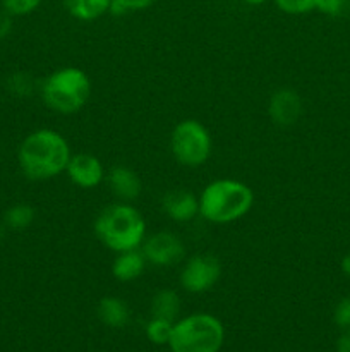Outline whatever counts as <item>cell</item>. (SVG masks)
I'll return each mask as SVG.
<instances>
[{
  "mask_svg": "<svg viewBox=\"0 0 350 352\" xmlns=\"http://www.w3.org/2000/svg\"><path fill=\"white\" fill-rule=\"evenodd\" d=\"M72 157L67 138L50 127L27 134L17 150L21 172L31 181H50L67 168Z\"/></svg>",
  "mask_w": 350,
  "mask_h": 352,
  "instance_id": "obj_1",
  "label": "cell"
},
{
  "mask_svg": "<svg viewBox=\"0 0 350 352\" xmlns=\"http://www.w3.org/2000/svg\"><path fill=\"white\" fill-rule=\"evenodd\" d=\"M93 230L106 250L122 253L139 250L148 236V223L136 206L127 201H117L98 213Z\"/></svg>",
  "mask_w": 350,
  "mask_h": 352,
  "instance_id": "obj_2",
  "label": "cell"
},
{
  "mask_svg": "<svg viewBox=\"0 0 350 352\" xmlns=\"http://www.w3.org/2000/svg\"><path fill=\"white\" fill-rule=\"evenodd\" d=\"M199 198V217L209 223L225 226L244 219L254 206V191L237 179H215L205 186Z\"/></svg>",
  "mask_w": 350,
  "mask_h": 352,
  "instance_id": "obj_3",
  "label": "cell"
},
{
  "mask_svg": "<svg viewBox=\"0 0 350 352\" xmlns=\"http://www.w3.org/2000/svg\"><path fill=\"white\" fill-rule=\"evenodd\" d=\"M40 93L48 109L62 116H72L84 109L89 102L93 82L82 69L65 65L43 79Z\"/></svg>",
  "mask_w": 350,
  "mask_h": 352,
  "instance_id": "obj_4",
  "label": "cell"
},
{
  "mask_svg": "<svg viewBox=\"0 0 350 352\" xmlns=\"http://www.w3.org/2000/svg\"><path fill=\"white\" fill-rule=\"evenodd\" d=\"M225 342V327L211 313H192L178 318L172 329V352H220Z\"/></svg>",
  "mask_w": 350,
  "mask_h": 352,
  "instance_id": "obj_5",
  "label": "cell"
},
{
  "mask_svg": "<svg viewBox=\"0 0 350 352\" xmlns=\"http://www.w3.org/2000/svg\"><path fill=\"white\" fill-rule=\"evenodd\" d=\"M170 150L175 160L184 167H201L213 153L211 133L199 120H180L170 134Z\"/></svg>",
  "mask_w": 350,
  "mask_h": 352,
  "instance_id": "obj_6",
  "label": "cell"
},
{
  "mask_svg": "<svg viewBox=\"0 0 350 352\" xmlns=\"http://www.w3.org/2000/svg\"><path fill=\"white\" fill-rule=\"evenodd\" d=\"M222 277V263L215 254L199 253L187 258L182 267L178 280L189 294H202L218 284Z\"/></svg>",
  "mask_w": 350,
  "mask_h": 352,
  "instance_id": "obj_7",
  "label": "cell"
},
{
  "mask_svg": "<svg viewBox=\"0 0 350 352\" xmlns=\"http://www.w3.org/2000/svg\"><path fill=\"white\" fill-rule=\"evenodd\" d=\"M139 250L143 251L148 265L154 267H174L185 258L184 241L170 230H158L146 236Z\"/></svg>",
  "mask_w": 350,
  "mask_h": 352,
  "instance_id": "obj_8",
  "label": "cell"
},
{
  "mask_svg": "<svg viewBox=\"0 0 350 352\" xmlns=\"http://www.w3.org/2000/svg\"><path fill=\"white\" fill-rule=\"evenodd\" d=\"M65 174L71 182L81 189H95L106 179L102 160L91 153L72 155Z\"/></svg>",
  "mask_w": 350,
  "mask_h": 352,
  "instance_id": "obj_9",
  "label": "cell"
},
{
  "mask_svg": "<svg viewBox=\"0 0 350 352\" xmlns=\"http://www.w3.org/2000/svg\"><path fill=\"white\" fill-rule=\"evenodd\" d=\"M302 110H304V105H302L301 95L292 88L277 89L268 103V113L271 120L281 127L294 126L301 119Z\"/></svg>",
  "mask_w": 350,
  "mask_h": 352,
  "instance_id": "obj_10",
  "label": "cell"
},
{
  "mask_svg": "<svg viewBox=\"0 0 350 352\" xmlns=\"http://www.w3.org/2000/svg\"><path fill=\"white\" fill-rule=\"evenodd\" d=\"M161 208L174 222L187 223L199 215V198L187 189H170L161 198Z\"/></svg>",
  "mask_w": 350,
  "mask_h": 352,
  "instance_id": "obj_11",
  "label": "cell"
},
{
  "mask_svg": "<svg viewBox=\"0 0 350 352\" xmlns=\"http://www.w3.org/2000/svg\"><path fill=\"white\" fill-rule=\"evenodd\" d=\"M106 182L119 201H134L139 198L141 191H143V182H141L139 175L132 170V168L126 167V165H115L106 174Z\"/></svg>",
  "mask_w": 350,
  "mask_h": 352,
  "instance_id": "obj_12",
  "label": "cell"
},
{
  "mask_svg": "<svg viewBox=\"0 0 350 352\" xmlns=\"http://www.w3.org/2000/svg\"><path fill=\"white\" fill-rule=\"evenodd\" d=\"M148 261L141 250H129L115 253L112 263V275L119 282H134L146 272Z\"/></svg>",
  "mask_w": 350,
  "mask_h": 352,
  "instance_id": "obj_13",
  "label": "cell"
},
{
  "mask_svg": "<svg viewBox=\"0 0 350 352\" xmlns=\"http://www.w3.org/2000/svg\"><path fill=\"white\" fill-rule=\"evenodd\" d=\"M96 315L108 329H124L130 320V309L124 299L117 296H105L96 306Z\"/></svg>",
  "mask_w": 350,
  "mask_h": 352,
  "instance_id": "obj_14",
  "label": "cell"
},
{
  "mask_svg": "<svg viewBox=\"0 0 350 352\" xmlns=\"http://www.w3.org/2000/svg\"><path fill=\"white\" fill-rule=\"evenodd\" d=\"M182 302L174 289H161L151 299V316L177 322L180 315Z\"/></svg>",
  "mask_w": 350,
  "mask_h": 352,
  "instance_id": "obj_15",
  "label": "cell"
},
{
  "mask_svg": "<svg viewBox=\"0 0 350 352\" xmlns=\"http://www.w3.org/2000/svg\"><path fill=\"white\" fill-rule=\"evenodd\" d=\"M64 7L78 21H96L110 12L112 0H64Z\"/></svg>",
  "mask_w": 350,
  "mask_h": 352,
  "instance_id": "obj_16",
  "label": "cell"
},
{
  "mask_svg": "<svg viewBox=\"0 0 350 352\" xmlns=\"http://www.w3.org/2000/svg\"><path fill=\"white\" fill-rule=\"evenodd\" d=\"M34 219H36V212L27 203H17V205L7 208V212L3 213V223H5L7 229L12 230L27 229L34 222Z\"/></svg>",
  "mask_w": 350,
  "mask_h": 352,
  "instance_id": "obj_17",
  "label": "cell"
},
{
  "mask_svg": "<svg viewBox=\"0 0 350 352\" xmlns=\"http://www.w3.org/2000/svg\"><path fill=\"white\" fill-rule=\"evenodd\" d=\"M174 323L175 322H168V320L151 316L150 322L144 327V333H146L148 340H150L151 344H154V346H168Z\"/></svg>",
  "mask_w": 350,
  "mask_h": 352,
  "instance_id": "obj_18",
  "label": "cell"
},
{
  "mask_svg": "<svg viewBox=\"0 0 350 352\" xmlns=\"http://www.w3.org/2000/svg\"><path fill=\"white\" fill-rule=\"evenodd\" d=\"M7 86H9V91L12 93L14 96H21V98H24V96L33 95L34 86L36 85H34L33 76H30L27 72H16V74H12L9 78Z\"/></svg>",
  "mask_w": 350,
  "mask_h": 352,
  "instance_id": "obj_19",
  "label": "cell"
},
{
  "mask_svg": "<svg viewBox=\"0 0 350 352\" xmlns=\"http://www.w3.org/2000/svg\"><path fill=\"white\" fill-rule=\"evenodd\" d=\"M316 10L329 17L350 16V0H316Z\"/></svg>",
  "mask_w": 350,
  "mask_h": 352,
  "instance_id": "obj_20",
  "label": "cell"
},
{
  "mask_svg": "<svg viewBox=\"0 0 350 352\" xmlns=\"http://www.w3.org/2000/svg\"><path fill=\"white\" fill-rule=\"evenodd\" d=\"M154 2L156 0H112L110 12L115 14V16H126V14L150 9Z\"/></svg>",
  "mask_w": 350,
  "mask_h": 352,
  "instance_id": "obj_21",
  "label": "cell"
},
{
  "mask_svg": "<svg viewBox=\"0 0 350 352\" xmlns=\"http://www.w3.org/2000/svg\"><path fill=\"white\" fill-rule=\"evenodd\" d=\"M278 9L290 16H301L316 10V0H275Z\"/></svg>",
  "mask_w": 350,
  "mask_h": 352,
  "instance_id": "obj_22",
  "label": "cell"
},
{
  "mask_svg": "<svg viewBox=\"0 0 350 352\" xmlns=\"http://www.w3.org/2000/svg\"><path fill=\"white\" fill-rule=\"evenodd\" d=\"M43 0H2L3 10L10 16H27L41 6Z\"/></svg>",
  "mask_w": 350,
  "mask_h": 352,
  "instance_id": "obj_23",
  "label": "cell"
},
{
  "mask_svg": "<svg viewBox=\"0 0 350 352\" xmlns=\"http://www.w3.org/2000/svg\"><path fill=\"white\" fill-rule=\"evenodd\" d=\"M333 322L343 332H350V296L343 298L333 311Z\"/></svg>",
  "mask_w": 350,
  "mask_h": 352,
  "instance_id": "obj_24",
  "label": "cell"
},
{
  "mask_svg": "<svg viewBox=\"0 0 350 352\" xmlns=\"http://www.w3.org/2000/svg\"><path fill=\"white\" fill-rule=\"evenodd\" d=\"M10 31H12V16L3 10V12H0V40L9 36Z\"/></svg>",
  "mask_w": 350,
  "mask_h": 352,
  "instance_id": "obj_25",
  "label": "cell"
},
{
  "mask_svg": "<svg viewBox=\"0 0 350 352\" xmlns=\"http://www.w3.org/2000/svg\"><path fill=\"white\" fill-rule=\"evenodd\" d=\"M335 349L336 352H350V332H343L342 336L336 339Z\"/></svg>",
  "mask_w": 350,
  "mask_h": 352,
  "instance_id": "obj_26",
  "label": "cell"
},
{
  "mask_svg": "<svg viewBox=\"0 0 350 352\" xmlns=\"http://www.w3.org/2000/svg\"><path fill=\"white\" fill-rule=\"evenodd\" d=\"M340 267H342V272L347 275V277H350V253H347L345 256L342 258V263H340Z\"/></svg>",
  "mask_w": 350,
  "mask_h": 352,
  "instance_id": "obj_27",
  "label": "cell"
},
{
  "mask_svg": "<svg viewBox=\"0 0 350 352\" xmlns=\"http://www.w3.org/2000/svg\"><path fill=\"white\" fill-rule=\"evenodd\" d=\"M246 3H249V6H261V3L268 2V0H244Z\"/></svg>",
  "mask_w": 350,
  "mask_h": 352,
  "instance_id": "obj_28",
  "label": "cell"
},
{
  "mask_svg": "<svg viewBox=\"0 0 350 352\" xmlns=\"http://www.w3.org/2000/svg\"><path fill=\"white\" fill-rule=\"evenodd\" d=\"M3 236H5V223L0 222V243H2Z\"/></svg>",
  "mask_w": 350,
  "mask_h": 352,
  "instance_id": "obj_29",
  "label": "cell"
},
{
  "mask_svg": "<svg viewBox=\"0 0 350 352\" xmlns=\"http://www.w3.org/2000/svg\"><path fill=\"white\" fill-rule=\"evenodd\" d=\"M139 352H146V351H139Z\"/></svg>",
  "mask_w": 350,
  "mask_h": 352,
  "instance_id": "obj_30",
  "label": "cell"
}]
</instances>
